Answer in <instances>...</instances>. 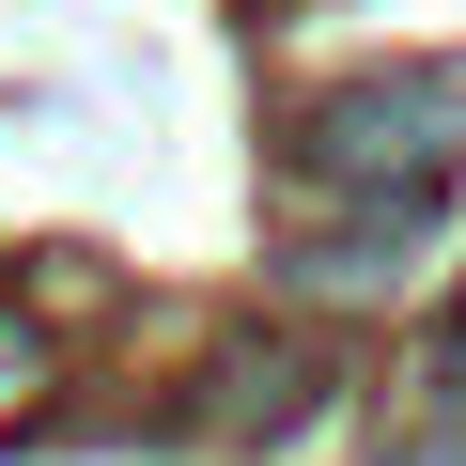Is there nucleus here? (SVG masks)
<instances>
[{"label": "nucleus", "mask_w": 466, "mask_h": 466, "mask_svg": "<svg viewBox=\"0 0 466 466\" xmlns=\"http://www.w3.org/2000/svg\"><path fill=\"white\" fill-rule=\"evenodd\" d=\"M451 156H466V94L451 78H358V94L311 109V187L358 233H420L435 187H451Z\"/></svg>", "instance_id": "1"}, {"label": "nucleus", "mask_w": 466, "mask_h": 466, "mask_svg": "<svg viewBox=\"0 0 466 466\" xmlns=\"http://www.w3.org/2000/svg\"><path fill=\"white\" fill-rule=\"evenodd\" d=\"M373 466H466V389H435V404H404V435H389Z\"/></svg>", "instance_id": "2"}]
</instances>
